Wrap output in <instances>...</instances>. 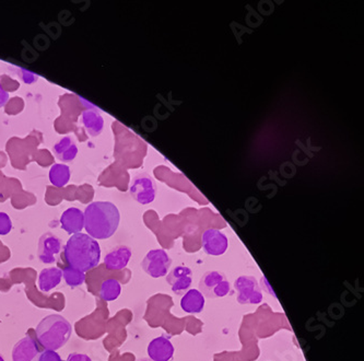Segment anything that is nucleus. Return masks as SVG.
<instances>
[{"label":"nucleus","instance_id":"f8f14e48","mask_svg":"<svg viewBox=\"0 0 364 361\" xmlns=\"http://www.w3.org/2000/svg\"><path fill=\"white\" fill-rule=\"evenodd\" d=\"M40 355V347L36 339L26 336L13 346V361H38Z\"/></svg>","mask_w":364,"mask_h":361},{"label":"nucleus","instance_id":"9d476101","mask_svg":"<svg viewBox=\"0 0 364 361\" xmlns=\"http://www.w3.org/2000/svg\"><path fill=\"white\" fill-rule=\"evenodd\" d=\"M167 283L175 295H184L192 283V272L188 266H176L167 276Z\"/></svg>","mask_w":364,"mask_h":361},{"label":"nucleus","instance_id":"a878e982","mask_svg":"<svg viewBox=\"0 0 364 361\" xmlns=\"http://www.w3.org/2000/svg\"><path fill=\"white\" fill-rule=\"evenodd\" d=\"M137 361H152L151 359H149V358H142V359H139V360H137Z\"/></svg>","mask_w":364,"mask_h":361},{"label":"nucleus","instance_id":"a211bd4d","mask_svg":"<svg viewBox=\"0 0 364 361\" xmlns=\"http://www.w3.org/2000/svg\"><path fill=\"white\" fill-rule=\"evenodd\" d=\"M53 150L56 158L63 162L73 161L78 154V147L70 136L63 137L54 145Z\"/></svg>","mask_w":364,"mask_h":361},{"label":"nucleus","instance_id":"1a4fd4ad","mask_svg":"<svg viewBox=\"0 0 364 361\" xmlns=\"http://www.w3.org/2000/svg\"><path fill=\"white\" fill-rule=\"evenodd\" d=\"M202 249L208 256H220L229 248V240L225 233L218 229H207L202 233Z\"/></svg>","mask_w":364,"mask_h":361},{"label":"nucleus","instance_id":"f257e3e1","mask_svg":"<svg viewBox=\"0 0 364 361\" xmlns=\"http://www.w3.org/2000/svg\"><path fill=\"white\" fill-rule=\"evenodd\" d=\"M84 229L94 240L113 237L119 229L121 214L111 202H94L84 212Z\"/></svg>","mask_w":364,"mask_h":361},{"label":"nucleus","instance_id":"0eeeda50","mask_svg":"<svg viewBox=\"0 0 364 361\" xmlns=\"http://www.w3.org/2000/svg\"><path fill=\"white\" fill-rule=\"evenodd\" d=\"M129 193L137 202L142 205L151 204L157 194V186L153 179L147 173H138L132 179Z\"/></svg>","mask_w":364,"mask_h":361},{"label":"nucleus","instance_id":"7ed1b4c3","mask_svg":"<svg viewBox=\"0 0 364 361\" xmlns=\"http://www.w3.org/2000/svg\"><path fill=\"white\" fill-rule=\"evenodd\" d=\"M36 339L46 351H59L66 345L73 334V327L67 318L59 314H51L40 320L36 328Z\"/></svg>","mask_w":364,"mask_h":361},{"label":"nucleus","instance_id":"9b49d317","mask_svg":"<svg viewBox=\"0 0 364 361\" xmlns=\"http://www.w3.org/2000/svg\"><path fill=\"white\" fill-rule=\"evenodd\" d=\"M148 355L152 361H169L174 356V346L167 335L152 339L148 345Z\"/></svg>","mask_w":364,"mask_h":361},{"label":"nucleus","instance_id":"5701e85b","mask_svg":"<svg viewBox=\"0 0 364 361\" xmlns=\"http://www.w3.org/2000/svg\"><path fill=\"white\" fill-rule=\"evenodd\" d=\"M38 361H61V358L56 351H46L45 349L40 353Z\"/></svg>","mask_w":364,"mask_h":361},{"label":"nucleus","instance_id":"6ab92c4d","mask_svg":"<svg viewBox=\"0 0 364 361\" xmlns=\"http://www.w3.org/2000/svg\"><path fill=\"white\" fill-rule=\"evenodd\" d=\"M70 168L66 164H54L50 170V181L56 187L66 186L70 179Z\"/></svg>","mask_w":364,"mask_h":361},{"label":"nucleus","instance_id":"f03ea898","mask_svg":"<svg viewBox=\"0 0 364 361\" xmlns=\"http://www.w3.org/2000/svg\"><path fill=\"white\" fill-rule=\"evenodd\" d=\"M63 249V256L68 265L82 273L93 270L101 260L99 243L86 233L71 235Z\"/></svg>","mask_w":364,"mask_h":361},{"label":"nucleus","instance_id":"6e6552de","mask_svg":"<svg viewBox=\"0 0 364 361\" xmlns=\"http://www.w3.org/2000/svg\"><path fill=\"white\" fill-rule=\"evenodd\" d=\"M63 250V243L57 235L52 233H44L38 241V260L43 264H54L59 260Z\"/></svg>","mask_w":364,"mask_h":361},{"label":"nucleus","instance_id":"2eb2a0df","mask_svg":"<svg viewBox=\"0 0 364 361\" xmlns=\"http://www.w3.org/2000/svg\"><path fill=\"white\" fill-rule=\"evenodd\" d=\"M80 123L90 136L96 137L101 134L104 128V119L99 111L88 109L82 112Z\"/></svg>","mask_w":364,"mask_h":361},{"label":"nucleus","instance_id":"bb28decb","mask_svg":"<svg viewBox=\"0 0 364 361\" xmlns=\"http://www.w3.org/2000/svg\"><path fill=\"white\" fill-rule=\"evenodd\" d=\"M0 361H5V359H3V357L0 355Z\"/></svg>","mask_w":364,"mask_h":361},{"label":"nucleus","instance_id":"b1692460","mask_svg":"<svg viewBox=\"0 0 364 361\" xmlns=\"http://www.w3.org/2000/svg\"><path fill=\"white\" fill-rule=\"evenodd\" d=\"M67 361H92V359L88 355L74 353V354L69 355Z\"/></svg>","mask_w":364,"mask_h":361},{"label":"nucleus","instance_id":"4be33fe9","mask_svg":"<svg viewBox=\"0 0 364 361\" xmlns=\"http://www.w3.org/2000/svg\"><path fill=\"white\" fill-rule=\"evenodd\" d=\"M13 230V221L6 212H0V235H7Z\"/></svg>","mask_w":364,"mask_h":361},{"label":"nucleus","instance_id":"412c9836","mask_svg":"<svg viewBox=\"0 0 364 361\" xmlns=\"http://www.w3.org/2000/svg\"><path fill=\"white\" fill-rule=\"evenodd\" d=\"M63 278L65 279V283L67 286L75 288L78 286L82 285L86 281V275L80 270H75V268L70 267V266H66L63 270Z\"/></svg>","mask_w":364,"mask_h":361},{"label":"nucleus","instance_id":"ddd939ff","mask_svg":"<svg viewBox=\"0 0 364 361\" xmlns=\"http://www.w3.org/2000/svg\"><path fill=\"white\" fill-rule=\"evenodd\" d=\"M132 250L126 245H119L116 248L112 249L104 258V264L109 270H124L128 265L129 260L132 258Z\"/></svg>","mask_w":364,"mask_h":361},{"label":"nucleus","instance_id":"f3484780","mask_svg":"<svg viewBox=\"0 0 364 361\" xmlns=\"http://www.w3.org/2000/svg\"><path fill=\"white\" fill-rule=\"evenodd\" d=\"M63 270L59 267L44 268L38 275V288L43 293H50L61 283Z\"/></svg>","mask_w":364,"mask_h":361},{"label":"nucleus","instance_id":"423d86ee","mask_svg":"<svg viewBox=\"0 0 364 361\" xmlns=\"http://www.w3.org/2000/svg\"><path fill=\"white\" fill-rule=\"evenodd\" d=\"M234 289L238 291L236 301L240 304H259L263 301L261 286L254 276H240L234 281Z\"/></svg>","mask_w":364,"mask_h":361},{"label":"nucleus","instance_id":"aec40b11","mask_svg":"<svg viewBox=\"0 0 364 361\" xmlns=\"http://www.w3.org/2000/svg\"><path fill=\"white\" fill-rule=\"evenodd\" d=\"M121 283L114 278H109L101 283L99 295L104 301H115L121 295Z\"/></svg>","mask_w":364,"mask_h":361},{"label":"nucleus","instance_id":"39448f33","mask_svg":"<svg viewBox=\"0 0 364 361\" xmlns=\"http://www.w3.org/2000/svg\"><path fill=\"white\" fill-rule=\"evenodd\" d=\"M172 265V258L162 249L149 251L142 262V270L152 278L165 277Z\"/></svg>","mask_w":364,"mask_h":361},{"label":"nucleus","instance_id":"4468645a","mask_svg":"<svg viewBox=\"0 0 364 361\" xmlns=\"http://www.w3.org/2000/svg\"><path fill=\"white\" fill-rule=\"evenodd\" d=\"M61 226L69 235L80 233L84 228V212L77 207L65 210L61 217Z\"/></svg>","mask_w":364,"mask_h":361},{"label":"nucleus","instance_id":"20e7f679","mask_svg":"<svg viewBox=\"0 0 364 361\" xmlns=\"http://www.w3.org/2000/svg\"><path fill=\"white\" fill-rule=\"evenodd\" d=\"M228 278L218 270L206 272L199 281V291L205 298H222L230 293Z\"/></svg>","mask_w":364,"mask_h":361},{"label":"nucleus","instance_id":"393cba45","mask_svg":"<svg viewBox=\"0 0 364 361\" xmlns=\"http://www.w3.org/2000/svg\"><path fill=\"white\" fill-rule=\"evenodd\" d=\"M9 100V94L6 91L3 87L1 86V81H0V109L3 108Z\"/></svg>","mask_w":364,"mask_h":361},{"label":"nucleus","instance_id":"dca6fc26","mask_svg":"<svg viewBox=\"0 0 364 361\" xmlns=\"http://www.w3.org/2000/svg\"><path fill=\"white\" fill-rule=\"evenodd\" d=\"M205 297L202 295L197 289H190L185 293L181 300V308L186 314H202L205 308Z\"/></svg>","mask_w":364,"mask_h":361}]
</instances>
